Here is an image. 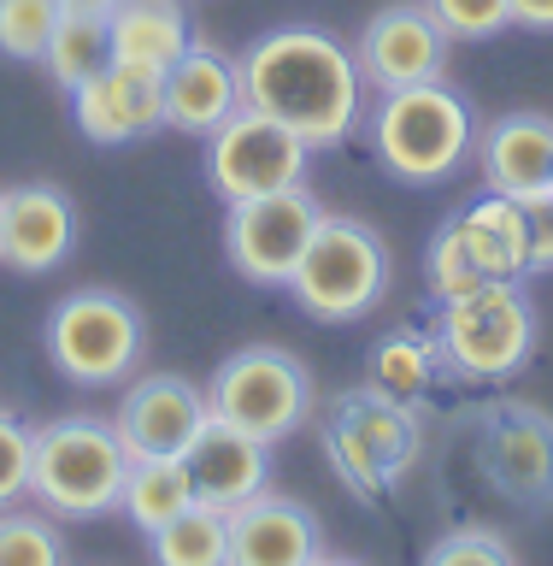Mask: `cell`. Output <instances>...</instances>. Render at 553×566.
I'll use <instances>...</instances> for the list:
<instances>
[{"label": "cell", "instance_id": "6da1fadb", "mask_svg": "<svg viewBox=\"0 0 553 566\" xmlns=\"http://www.w3.org/2000/svg\"><path fill=\"white\" fill-rule=\"evenodd\" d=\"M242 95L254 113L289 124L300 142L342 148L365 124V77L348 42L318 24H277L242 53Z\"/></svg>", "mask_w": 553, "mask_h": 566}, {"label": "cell", "instance_id": "7a4b0ae2", "mask_svg": "<svg viewBox=\"0 0 553 566\" xmlns=\"http://www.w3.org/2000/svg\"><path fill=\"white\" fill-rule=\"evenodd\" d=\"M371 154L395 184L430 189L466 171V159L477 154V118L471 101L448 83H406L383 88L371 101Z\"/></svg>", "mask_w": 553, "mask_h": 566}, {"label": "cell", "instance_id": "3957f363", "mask_svg": "<svg viewBox=\"0 0 553 566\" xmlns=\"http://www.w3.org/2000/svg\"><path fill=\"white\" fill-rule=\"evenodd\" d=\"M130 478V449L118 442L113 419L65 413L35 431L30 460V502L47 507L53 520H100L124 502Z\"/></svg>", "mask_w": 553, "mask_h": 566}, {"label": "cell", "instance_id": "277c9868", "mask_svg": "<svg viewBox=\"0 0 553 566\" xmlns=\"http://www.w3.org/2000/svg\"><path fill=\"white\" fill-rule=\"evenodd\" d=\"M389 277H395V260L377 230L348 212H325L289 277V295L318 325H353L389 295Z\"/></svg>", "mask_w": 553, "mask_h": 566}, {"label": "cell", "instance_id": "5b68a950", "mask_svg": "<svg viewBox=\"0 0 553 566\" xmlns=\"http://www.w3.org/2000/svg\"><path fill=\"white\" fill-rule=\"evenodd\" d=\"M325 454H330V467L348 484L353 502H383L413 472V460L424 454V431L413 419V401H395L371 384L336 396L325 413Z\"/></svg>", "mask_w": 553, "mask_h": 566}, {"label": "cell", "instance_id": "8992f818", "mask_svg": "<svg viewBox=\"0 0 553 566\" xmlns=\"http://www.w3.org/2000/svg\"><path fill=\"white\" fill-rule=\"evenodd\" d=\"M442 366L466 384H501L536 354V307L524 283H477V290L436 301Z\"/></svg>", "mask_w": 553, "mask_h": 566}, {"label": "cell", "instance_id": "52a82bcc", "mask_svg": "<svg viewBox=\"0 0 553 566\" xmlns=\"http://www.w3.org/2000/svg\"><path fill=\"white\" fill-rule=\"evenodd\" d=\"M42 343L60 378L100 389L136 371L141 348H148V325H141L136 301H124L118 290H71L65 301H53Z\"/></svg>", "mask_w": 553, "mask_h": 566}, {"label": "cell", "instance_id": "ba28073f", "mask_svg": "<svg viewBox=\"0 0 553 566\" xmlns=\"http://www.w3.org/2000/svg\"><path fill=\"white\" fill-rule=\"evenodd\" d=\"M206 407L277 449L283 437H295L318 413V389L300 354L277 343H247L230 360H219V371L206 384Z\"/></svg>", "mask_w": 553, "mask_h": 566}, {"label": "cell", "instance_id": "9c48e42d", "mask_svg": "<svg viewBox=\"0 0 553 566\" xmlns=\"http://www.w3.org/2000/svg\"><path fill=\"white\" fill-rule=\"evenodd\" d=\"M307 166H312V142H300L289 124L265 118L254 106H242L236 118H224L206 136V184L224 207L307 184Z\"/></svg>", "mask_w": 553, "mask_h": 566}, {"label": "cell", "instance_id": "30bf717a", "mask_svg": "<svg viewBox=\"0 0 553 566\" xmlns=\"http://www.w3.org/2000/svg\"><path fill=\"white\" fill-rule=\"evenodd\" d=\"M325 219V201L295 184L277 195H254V201H236L224 212V254L230 272L259 283V290H289L300 254H307L312 230Z\"/></svg>", "mask_w": 553, "mask_h": 566}, {"label": "cell", "instance_id": "8fae6325", "mask_svg": "<svg viewBox=\"0 0 553 566\" xmlns=\"http://www.w3.org/2000/svg\"><path fill=\"white\" fill-rule=\"evenodd\" d=\"M477 467L512 507L553 502V413L536 401H494L477 424Z\"/></svg>", "mask_w": 553, "mask_h": 566}, {"label": "cell", "instance_id": "7c38bea8", "mask_svg": "<svg viewBox=\"0 0 553 566\" xmlns=\"http://www.w3.org/2000/svg\"><path fill=\"white\" fill-rule=\"evenodd\" d=\"M448 30L424 12V0H406V7H383L365 18L360 42H353V60H360V77L377 88H406V83H442L448 77Z\"/></svg>", "mask_w": 553, "mask_h": 566}, {"label": "cell", "instance_id": "4fadbf2b", "mask_svg": "<svg viewBox=\"0 0 553 566\" xmlns=\"http://www.w3.org/2000/svg\"><path fill=\"white\" fill-rule=\"evenodd\" d=\"M206 389L177 378V371H148L118 396L113 431L130 449V460H183L194 431L206 424Z\"/></svg>", "mask_w": 553, "mask_h": 566}, {"label": "cell", "instance_id": "5bb4252c", "mask_svg": "<svg viewBox=\"0 0 553 566\" xmlns=\"http://www.w3.org/2000/svg\"><path fill=\"white\" fill-rule=\"evenodd\" d=\"M71 118L95 148H124L153 130H166V77L141 65L113 60L83 88H71Z\"/></svg>", "mask_w": 553, "mask_h": 566}, {"label": "cell", "instance_id": "9a60e30c", "mask_svg": "<svg viewBox=\"0 0 553 566\" xmlns=\"http://www.w3.org/2000/svg\"><path fill=\"white\" fill-rule=\"evenodd\" d=\"M183 472H189L194 502L236 513L242 502H254V495L272 490V442L219 419V413H206V424L183 449Z\"/></svg>", "mask_w": 553, "mask_h": 566}, {"label": "cell", "instance_id": "2e32d148", "mask_svg": "<svg viewBox=\"0 0 553 566\" xmlns=\"http://www.w3.org/2000/svg\"><path fill=\"white\" fill-rule=\"evenodd\" d=\"M318 555L325 531L300 495L265 490L230 513V566H312Z\"/></svg>", "mask_w": 553, "mask_h": 566}, {"label": "cell", "instance_id": "e0dca14e", "mask_svg": "<svg viewBox=\"0 0 553 566\" xmlns=\"http://www.w3.org/2000/svg\"><path fill=\"white\" fill-rule=\"evenodd\" d=\"M77 248V207L65 201L60 184H18L7 189L0 212V265L24 277H42Z\"/></svg>", "mask_w": 553, "mask_h": 566}, {"label": "cell", "instance_id": "ac0fdd59", "mask_svg": "<svg viewBox=\"0 0 553 566\" xmlns=\"http://www.w3.org/2000/svg\"><path fill=\"white\" fill-rule=\"evenodd\" d=\"M477 171L483 189L512 195V201H536L553 189V118L547 113H501L477 130Z\"/></svg>", "mask_w": 553, "mask_h": 566}, {"label": "cell", "instance_id": "d6986e66", "mask_svg": "<svg viewBox=\"0 0 553 566\" xmlns=\"http://www.w3.org/2000/svg\"><path fill=\"white\" fill-rule=\"evenodd\" d=\"M247 106L242 95V60L189 42V53L166 71V130L183 136H212L224 118H236Z\"/></svg>", "mask_w": 553, "mask_h": 566}, {"label": "cell", "instance_id": "ffe728a7", "mask_svg": "<svg viewBox=\"0 0 553 566\" xmlns=\"http://www.w3.org/2000/svg\"><path fill=\"white\" fill-rule=\"evenodd\" d=\"M459 237L471 248V265L483 272V283H524L530 277V224H524V201L512 195H477L471 207L454 212Z\"/></svg>", "mask_w": 553, "mask_h": 566}, {"label": "cell", "instance_id": "44dd1931", "mask_svg": "<svg viewBox=\"0 0 553 566\" xmlns=\"http://www.w3.org/2000/svg\"><path fill=\"white\" fill-rule=\"evenodd\" d=\"M106 30H113V60L159 71V77H166L194 42L183 0H118L113 18H106Z\"/></svg>", "mask_w": 553, "mask_h": 566}, {"label": "cell", "instance_id": "7402d4cb", "mask_svg": "<svg viewBox=\"0 0 553 566\" xmlns=\"http://www.w3.org/2000/svg\"><path fill=\"white\" fill-rule=\"evenodd\" d=\"M436 371H442L436 331H389L365 354V384L395 396V401H418L436 384Z\"/></svg>", "mask_w": 553, "mask_h": 566}, {"label": "cell", "instance_id": "603a6c76", "mask_svg": "<svg viewBox=\"0 0 553 566\" xmlns=\"http://www.w3.org/2000/svg\"><path fill=\"white\" fill-rule=\"evenodd\" d=\"M124 513L141 537H153L159 525H171L183 507H194L189 472L183 460H130V478H124Z\"/></svg>", "mask_w": 553, "mask_h": 566}, {"label": "cell", "instance_id": "cb8c5ba5", "mask_svg": "<svg viewBox=\"0 0 553 566\" xmlns=\"http://www.w3.org/2000/svg\"><path fill=\"white\" fill-rule=\"evenodd\" d=\"M47 77L60 88H83L95 71L113 65V30H106V18L95 12H60V24L47 35V53H42Z\"/></svg>", "mask_w": 553, "mask_h": 566}, {"label": "cell", "instance_id": "d4e9b609", "mask_svg": "<svg viewBox=\"0 0 553 566\" xmlns=\"http://www.w3.org/2000/svg\"><path fill=\"white\" fill-rule=\"evenodd\" d=\"M148 548L153 566H230V513L194 502L171 525H159Z\"/></svg>", "mask_w": 553, "mask_h": 566}, {"label": "cell", "instance_id": "484cf974", "mask_svg": "<svg viewBox=\"0 0 553 566\" xmlns=\"http://www.w3.org/2000/svg\"><path fill=\"white\" fill-rule=\"evenodd\" d=\"M0 566H71V543L47 507H0Z\"/></svg>", "mask_w": 553, "mask_h": 566}, {"label": "cell", "instance_id": "4316f807", "mask_svg": "<svg viewBox=\"0 0 553 566\" xmlns=\"http://www.w3.org/2000/svg\"><path fill=\"white\" fill-rule=\"evenodd\" d=\"M60 12H65L60 0H0V53L7 60H42Z\"/></svg>", "mask_w": 553, "mask_h": 566}, {"label": "cell", "instance_id": "83f0119b", "mask_svg": "<svg viewBox=\"0 0 553 566\" xmlns=\"http://www.w3.org/2000/svg\"><path fill=\"white\" fill-rule=\"evenodd\" d=\"M424 283H430L436 301H454V295H466V290L483 283V272L471 265V248H466V237H459L454 219L430 237V254H424Z\"/></svg>", "mask_w": 553, "mask_h": 566}, {"label": "cell", "instance_id": "f1b7e54d", "mask_svg": "<svg viewBox=\"0 0 553 566\" xmlns=\"http://www.w3.org/2000/svg\"><path fill=\"white\" fill-rule=\"evenodd\" d=\"M448 42H494L512 24V0H424Z\"/></svg>", "mask_w": 553, "mask_h": 566}, {"label": "cell", "instance_id": "f546056e", "mask_svg": "<svg viewBox=\"0 0 553 566\" xmlns=\"http://www.w3.org/2000/svg\"><path fill=\"white\" fill-rule=\"evenodd\" d=\"M30 460H35V424H24L12 407H0V507H18L30 495Z\"/></svg>", "mask_w": 553, "mask_h": 566}, {"label": "cell", "instance_id": "4dcf8cb0", "mask_svg": "<svg viewBox=\"0 0 553 566\" xmlns=\"http://www.w3.org/2000/svg\"><path fill=\"white\" fill-rule=\"evenodd\" d=\"M424 566H519V560H512V548L501 543V531L466 525V531H448V537L424 555Z\"/></svg>", "mask_w": 553, "mask_h": 566}, {"label": "cell", "instance_id": "1f68e13d", "mask_svg": "<svg viewBox=\"0 0 553 566\" xmlns=\"http://www.w3.org/2000/svg\"><path fill=\"white\" fill-rule=\"evenodd\" d=\"M524 224H530V277L553 272V195L524 201Z\"/></svg>", "mask_w": 553, "mask_h": 566}, {"label": "cell", "instance_id": "d6a6232c", "mask_svg": "<svg viewBox=\"0 0 553 566\" xmlns=\"http://www.w3.org/2000/svg\"><path fill=\"white\" fill-rule=\"evenodd\" d=\"M512 24L519 30H553V0H512Z\"/></svg>", "mask_w": 553, "mask_h": 566}, {"label": "cell", "instance_id": "836d02e7", "mask_svg": "<svg viewBox=\"0 0 553 566\" xmlns=\"http://www.w3.org/2000/svg\"><path fill=\"white\" fill-rule=\"evenodd\" d=\"M65 12H95V18H113V7L118 0H60Z\"/></svg>", "mask_w": 553, "mask_h": 566}, {"label": "cell", "instance_id": "e575fe53", "mask_svg": "<svg viewBox=\"0 0 553 566\" xmlns=\"http://www.w3.org/2000/svg\"><path fill=\"white\" fill-rule=\"evenodd\" d=\"M312 566H365V560H348V555H318Z\"/></svg>", "mask_w": 553, "mask_h": 566}, {"label": "cell", "instance_id": "d590c367", "mask_svg": "<svg viewBox=\"0 0 553 566\" xmlns=\"http://www.w3.org/2000/svg\"><path fill=\"white\" fill-rule=\"evenodd\" d=\"M0 212H7V189H0Z\"/></svg>", "mask_w": 553, "mask_h": 566}, {"label": "cell", "instance_id": "8d00e7d4", "mask_svg": "<svg viewBox=\"0 0 553 566\" xmlns=\"http://www.w3.org/2000/svg\"><path fill=\"white\" fill-rule=\"evenodd\" d=\"M547 195H553V189H547Z\"/></svg>", "mask_w": 553, "mask_h": 566}]
</instances>
